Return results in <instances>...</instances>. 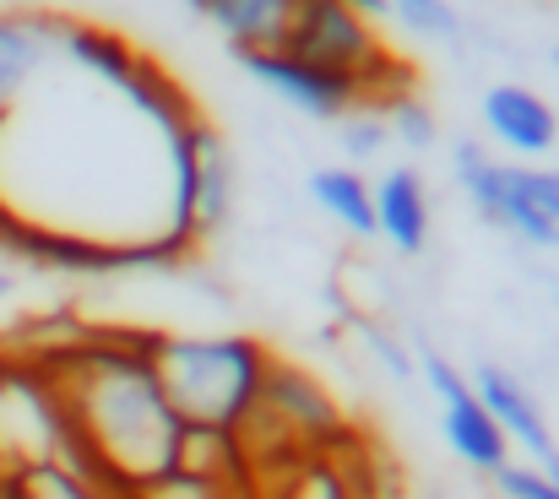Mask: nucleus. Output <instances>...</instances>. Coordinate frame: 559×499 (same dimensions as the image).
<instances>
[{"instance_id": "6e6552de", "label": "nucleus", "mask_w": 559, "mask_h": 499, "mask_svg": "<svg viewBox=\"0 0 559 499\" xmlns=\"http://www.w3.org/2000/svg\"><path fill=\"white\" fill-rule=\"evenodd\" d=\"M60 60V16L33 5L11 11L0 5V115L16 109V98Z\"/></svg>"}, {"instance_id": "412c9836", "label": "nucleus", "mask_w": 559, "mask_h": 499, "mask_svg": "<svg viewBox=\"0 0 559 499\" xmlns=\"http://www.w3.org/2000/svg\"><path fill=\"white\" fill-rule=\"evenodd\" d=\"M11 288H16V283H11V272H5V266H0V305H5V299H11Z\"/></svg>"}, {"instance_id": "4468645a", "label": "nucleus", "mask_w": 559, "mask_h": 499, "mask_svg": "<svg viewBox=\"0 0 559 499\" xmlns=\"http://www.w3.org/2000/svg\"><path fill=\"white\" fill-rule=\"evenodd\" d=\"M234 206V158H228V142L212 131L201 142V168H195V234H217L223 217Z\"/></svg>"}, {"instance_id": "aec40b11", "label": "nucleus", "mask_w": 559, "mask_h": 499, "mask_svg": "<svg viewBox=\"0 0 559 499\" xmlns=\"http://www.w3.org/2000/svg\"><path fill=\"white\" fill-rule=\"evenodd\" d=\"M283 499H354V489H348V478L337 467H310Z\"/></svg>"}, {"instance_id": "f8f14e48", "label": "nucleus", "mask_w": 559, "mask_h": 499, "mask_svg": "<svg viewBox=\"0 0 559 499\" xmlns=\"http://www.w3.org/2000/svg\"><path fill=\"white\" fill-rule=\"evenodd\" d=\"M310 201L337 223L348 228L354 239H374V201H370V179L348 164H326L310 174Z\"/></svg>"}, {"instance_id": "ddd939ff", "label": "nucleus", "mask_w": 559, "mask_h": 499, "mask_svg": "<svg viewBox=\"0 0 559 499\" xmlns=\"http://www.w3.org/2000/svg\"><path fill=\"white\" fill-rule=\"evenodd\" d=\"M0 499H120L104 484L82 478L66 462H33V467H5L0 473Z\"/></svg>"}, {"instance_id": "7ed1b4c3", "label": "nucleus", "mask_w": 559, "mask_h": 499, "mask_svg": "<svg viewBox=\"0 0 559 499\" xmlns=\"http://www.w3.org/2000/svg\"><path fill=\"white\" fill-rule=\"evenodd\" d=\"M451 174L473 212L511 234L527 250H559V174L538 164H506L489 158L478 142H462L451 153Z\"/></svg>"}, {"instance_id": "f257e3e1", "label": "nucleus", "mask_w": 559, "mask_h": 499, "mask_svg": "<svg viewBox=\"0 0 559 499\" xmlns=\"http://www.w3.org/2000/svg\"><path fill=\"white\" fill-rule=\"evenodd\" d=\"M38 375L60 407V462L109 495L131 499L186 462L190 429L153 375L147 332H87L55 347Z\"/></svg>"}, {"instance_id": "9b49d317", "label": "nucleus", "mask_w": 559, "mask_h": 499, "mask_svg": "<svg viewBox=\"0 0 559 499\" xmlns=\"http://www.w3.org/2000/svg\"><path fill=\"white\" fill-rule=\"evenodd\" d=\"M190 11L206 16L234 55H245V49H277L299 0H190Z\"/></svg>"}, {"instance_id": "6ab92c4d", "label": "nucleus", "mask_w": 559, "mask_h": 499, "mask_svg": "<svg viewBox=\"0 0 559 499\" xmlns=\"http://www.w3.org/2000/svg\"><path fill=\"white\" fill-rule=\"evenodd\" d=\"M359 342H365V353H370L391 380H413V347L396 332H385V326H374V321H359Z\"/></svg>"}, {"instance_id": "4be33fe9", "label": "nucleus", "mask_w": 559, "mask_h": 499, "mask_svg": "<svg viewBox=\"0 0 559 499\" xmlns=\"http://www.w3.org/2000/svg\"><path fill=\"white\" fill-rule=\"evenodd\" d=\"M0 5H11V11H33V5H44V0H0Z\"/></svg>"}, {"instance_id": "393cba45", "label": "nucleus", "mask_w": 559, "mask_h": 499, "mask_svg": "<svg viewBox=\"0 0 559 499\" xmlns=\"http://www.w3.org/2000/svg\"><path fill=\"white\" fill-rule=\"evenodd\" d=\"M555 473H559V467H555Z\"/></svg>"}, {"instance_id": "9d476101", "label": "nucleus", "mask_w": 559, "mask_h": 499, "mask_svg": "<svg viewBox=\"0 0 559 499\" xmlns=\"http://www.w3.org/2000/svg\"><path fill=\"white\" fill-rule=\"evenodd\" d=\"M374 201V234L396 250V256H424L429 228H435V206H429V185L413 164H391L370 185Z\"/></svg>"}, {"instance_id": "1a4fd4ad", "label": "nucleus", "mask_w": 559, "mask_h": 499, "mask_svg": "<svg viewBox=\"0 0 559 499\" xmlns=\"http://www.w3.org/2000/svg\"><path fill=\"white\" fill-rule=\"evenodd\" d=\"M478 115H484V131H489L506 153H516V158H549V153H555L559 115L544 93H533V87H522V82H495V87L484 93Z\"/></svg>"}, {"instance_id": "423d86ee", "label": "nucleus", "mask_w": 559, "mask_h": 499, "mask_svg": "<svg viewBox=\"0 0 559 499\" xmlns=\"http://www.w3.org/2000/svg\"><path fill=\"white\" fill-rule=\"evenodd\" d=\"M234 60L245 66L250 82H261L272 98H283L288 109H299L305 120H343L348 109L370 104L354 76L326 71V66H316V60H299V55H288L283 44H277V49H245V55H234Z\"/></svg>"}, {"instance_id": "0eeeda50", "label": "nucleus", "mask_w": 559, "mask_h": 499, "mask_svg": "<svg viewBox=\"0 0 559 499\" xmlns=\"http://www.w3.org/2000/svg\"><path fill=\"white\" fill-rule=\"evenodd\" d=\"M467 380H473V396L484 402V413L495 418V429L506 435L511 456L555 473L559 467V435H555V424H549V413H544V402L527 391V380L511 375L506 364H478Z\"/></svg>"}, {"instance_id": "5701e85b", "label": "nucleus", "mask_w": 559, "mask_h": 499, "mask_svg": "<svg viewBox=\"0 0 559 499\" xmlns=\"http://www.w3.org/2000/svg\"><path fill=\"white\" fill-rule=\"evenodd\" d=\"M555 71H559V49H555Z\"/></svg>"}, {"instance_id": "b1692460", "label": "nucleus", "mask_w": 559, "mask_h": 499, "mask_svg": "<svg viewBox=\"0 0 559 499\" xmlns=\"http://www.w3.org/2000/svg\"><path fill=\"white\" fill-rule=\"evenodd\" d=\"M555 174H559V168H555Z\"/></svg>"}, {"instance_id": "a211bd4d", "label": "nucleus", "mask_w": 559, "mask_h": 499, "mask_svg": "<svg viewBox=\"0 0 559 499\" xmlns=\"http://www.w3.org/2000/svg\"><path fill=\"white\" fill-rule=\"evenodd\" d=\"M495 495L500 499H559V473H549V467H533V462H506L495 478Z\"/></svg>"}, {"instance_id": "f03ea898", "label": "nucleus", "mask_w": 559, "mask_h": 499, "mask_svg": "<svg viewBox=\"0 0 559 499\" xmlns=\"http://www.w3.org/2000/svg\"><path fill=\"white\" fill-rule=\"evenodd\" d=\"M147 358L190 435L239 440L277 353L250 332H147Z\"/></svg>"}, {"instance_id": "dca6fc26", "label": "nucleus", "mask_w": 559, "mask_h": 499, "mask_svg": "<svg viewBox=\"0 0 559 499\" xmlns=\"http://www.w3.org/2000/svg\"><path fill=\"white\" fill-rule=\"evenodd\" d=\"M385 109V131H391V142L396 147H407V153H429L435 142H440V126H435V115L413 98V93H402V98H385L380 104Z\"/></svg>"}, {"instance_id": "2eb2a0df", "label": "nucleus", "mask_w": 559, "mask_h": 499, "mask_svg": "<svg viewBox=\"0 0 559 499\" xmlns=\"http://www.w3.org/2000/svg\"><path fill=\"white\" fill-rule=\"evenodd\" d=\"M380 16H391L418 44H456L462 38V16L451 0H380Z\"/></svg>"}, {"instance_id": "39448f33", "label": "nucleus", "mask_w": 559, "mask_h": 499, "mask_svg": "<svg viewBox=\"0 0 559 499\" xmlns=\"http://www.w3.org/2000/svg\"><path fill=\"white\" fill-rule=\"evenodd\" d=\"M266 429L288 451H321L343 435V413L310 369H299L288 358H272V369L261 380V402H255V413L239 435H266Z\"/></svg>"}, {"instance_id": "20e7f679", "label": "nucleus", "mask_w": 559, "mask_h": 499, "mask_svg": "<svg viewBox=\"0 0 559 499\" xmlns=\"http://www.w3.org/2000/svg\"><path fill=\"white\" fill-rule=\"evenodd\" d=\"M413 375L429 385V396L440 402V440L451 445V456L478 473V478H495L506 462H511V445L506 435L495 429V418L484 413V402L473 396V380L440 353V347H413Z\"/></svg>"}, {"instance_id": "f3484780", "label": "nucleus", "mask_w": 559, "mask_h": 499, "mask_svg": "<svg viewBox=\"0 0 559 499\" xmlns=\"http://www.w3.org/2000/svg\"><path fill=\"white\" fill-rule=\"evenodd\" d=\"M337 136H343V153L348 158H380L391 147V131H385V109L380 104H359L337 120Z\"/></svg>"}]
</instances>
